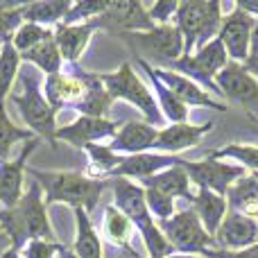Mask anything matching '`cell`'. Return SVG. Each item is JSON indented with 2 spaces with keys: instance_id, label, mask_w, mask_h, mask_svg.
<instances>
[{
  "instance_id": "6da1fadb",
  "label": "cell",
  "mask_w": 258,
  "mask_h": 258,
  "mask_svg": "<svg viewBox=\"0 0 258 258\" xmlns=\"http://www.w3.org/2000/svg\"><path fill=\"white\" fill-rule=\"evenodd\" d=\"M34 181L45 192V202H63L75 209H86V213L95 209L107 181L91 179L80 172H43V170H30Z\"/></svg>"
},
{
  "instance_id": "7a4b0ae2",
  "label": "cell",
  "mask_w": 258,
  "mask_h": 258,
  "mask_svg": "<svg viewBox=\"0 0 258 258\" xmlns=\"http://www.w3.org/2000/svg\"><path fill=\"white\" fill-rule=\"evenodd\" d=\"M177 27L183 36V54H192L195 45L204 48L220 34L222 27V7L215 0H186L179 3Z\"/></svg>"
},
{
  "instance_id": "3957f363",
  "label": "cell",
  "mask_w": 258,
  "mask_h": 258,
  "mask_svg": "<svg viewBox=\"0 0 258 258\" xmlns=\"http://www.w3.org/2000/svg\"><path fill=\"white\" fill-rule=\"evenodd\" d=\"M102 80L104 89L107 93L113 98H120V100H127L132 102L134 107H138L143 113H145L147 122L152 127L159 125L161 122V111H159V104L154 102V95L152 91L138 80V75L134 73L132 63H122L116 73H109V75H100Z\"/></svg>"
},
{
  "instance_id": "277c9868",
  "label": "cell",
  "mask_w": 258,
  "mask_h": 258,
  "mask_svg": "<svg viewBox=\"0 0 258 258\" xmlns=\"http://www.w3.org/2000/svg\"><path fill=\"white\" fill-rule=\"evenodd\" d=\"M23 95H12V102L18 107L25 125L30 127V132H36L45 138H52L57 134V120L54 113L57 109L45 100V95L39 89V80L34 75H23Z\"/></svg>"
},
{
  "instance_id": "5b68a950",
  "label": "cell",
  "mask_w": 258,
  "mask_h": 258,
  "mask_svg": "<svg viewBox=\"0 0 258 258\" xmlns=\"http://www.w3.org/2000/svg\"><path fill=\"white\" fill-rule=\"evenodd\" d=\"M127 41L145 52V57L136 54L141 59H154L161 63V68H168L172 61L183 57V36L177 25H156L150 32H134V34H125Z\"/></svg>"
},
{
  "instance_id": "8992f818",
  "label": "cell",
  "mask_w": 258,
  "mask_h": 258,
  "mask_svg": "<svg viewBox=\"0 0 258 258\" xmlns=\"http://www.w3.org/2000/svg\"><path fill=\"white\" fill-rule=\"evenodd\" d=\"M159 229L168 238L172 249L183 251V254H206L209 251L206 247L215 242V238L204 229L195 211L174 213L170 220L159 222Z\"/></svg>"
},
{
  "instance_id": "52a82bcc",
  "label": "cell",
  "mask_w": 258,
  "mask_h": 258,
  "mask_svg": "<svg viewBox=\"0 0 258 258\" xmlns=\"http://www.w3.org/2000/svg\"><path fill=\"white\" fill-rule=\"evenodd\" d=\"M215 84L220 86L222 95L258 118V80L242 63H227V68L215 75Z\"/></svg>"
},
{
  "instance_id": "ba28073f",
  "label": "cell",
  "mask_w": 258,
  "mask_h": 258,
  "mask_svg": "<svg viewBox=\"0 0 258 258\" xmlns=\"http://www.w3.org/2000/svg\"><path fill=\"white\" fill-rule=\"evenodd\" d=\"M181 168L188 172L190 181H195L200 188H209V190L218 192L222 197L236 183V179L245 177V168L242 165L222 163L218 159H206V161H200V163H190V161L181 159Z\"/></svg>"
},
{
  "instance_id": "9c48e42d",
  "label": "cell",
  "mask_w": 258,
  "mask_h": 258,
  "mask_svg": "<svg viewBox=\"0 0 258 258\" xmlns=\"http://www.w3.org/2000/svg\"><path fill=\"white\" fill-rule=\"evenodd\" d=\"M254 25H256V16L247 14L245 9H240L238 5L233 7V12L222 21L218 39L224 43L227 54L231 57V61H236V63L247 61V57H249V48H251Z\"/></svg>"
},
{
  "instance_id": "30bf717a",
  "label": "cell",
  "mask_w": 258,
  "mask_h": 258,
  "mask_svg": "<svg viewBox=\"0 0 258 258\" xmlns=\"http://www.w3.org/2000/svg\"><path fill=\"white\" fill-rule=\"evenodd\" d=\"M95 23L104 27H116V30H125V32H150L154 30V21L150 18L147 7H143L141 3L134 0H116L109 3L104 14L100 18H95Z\"/></svg>"
},
{
  "instance_id": "8fae6325",
  "label": "cell",
  "mask_w": 258,
  "mask_h": 258,
  "mask_svg": "<svg viewBox=\"0 0 258 258\" xmlns=\"http://www.w3.org/2000/svg\"><path fill=\"white\" fill-rule=\"evenodd\" d=\"M111 188H113V197H116V209H120L132 220V224H136L141 229V236L156 227L154 218H152L150 209H147L145 188L134 186L127 179H113Z\"/></svg>"
},
{
  "instance_id": "7c38bea8",
  "label": "cell",
  "mask_w": 258,
  "mask_h": 258,
  "mask_svg": "<svg viewBox=\"0 0 258 258\" xmlns=\"http://www.w3.org/2000/svg\"><path fill=\"white\" fill-rule=\"evenodd\" d=\"M181 163V159L177 156H170V154H134V156H122L118 168H113L107 177H113V179H127V177H134V179H145L154 177V174L163 172L168 168H174V165Z\"/></svg>"
},
{
  "instance_id": "4fadbf2b",
  "label": "cell",
  "mask_w": 258,
  "mask_h": 258,
  "mask_svg": "<svg viewBox=\"0 0 258 258\" xmlns=\"http://www.w3.org/2000/svg\"><path fill=\"white\" fill-rule=\"evenodd\" d=\"M215 242L222 249H247L258 245V220L240 213H229L215 233Z\"/></svg>"
},
{
  "instance_id": "5bb4252c",
  "label": "cell",
  "mask_w": 258,
  "mask_h": 258,
  "mask_svg": "<svg viewBox=\"0 0 258 258\" xmlns=\"http://www.w3.org/2000/svg\"><path fill=\"white\" fill-rule=\"evenodd\" d=\"M116 134H118L116 122L104 120V118L82 116V118H77L73 125L59 127L57 134H54V141H66V143H71V145L86 147V145H93L95 141L116 136Z\"/></svg>"
},
{
  "instance_id": "9a60e30c",
  "label": "cell",
  "mask_w": 258,
  "mask_h": 258,
  "mask_svg": "<svg viewBox=\"0 0 258 258\" xmlns=\"http://www.w3.org/2000/svg\"><path fill=\"white\" fill-rule=\"evenodd\" d=\"M156 77L172 91V95L183 104H195V107H211V109H218V111H227V104L218 102L213 100L200 84H195L192 80L188 77L179 75V73H172L170 68H154Z\"/></svg>"
},
{
  "instance_id": "2e32d148",
  "label": "cell",
  "mask_w": 258,
  "mask_h": 258,
  "mask_svg": "<svg viewBox=\"0 0 258 258\" xmlns=\"http://www.w3.org/2000/svg\"><path fill=\"white\" fill-rule=\"evenodd\" d=\"M89 93V84H86L84 73H75V75H48L45 82V100L52 104L54 109L63 107V104H80Z\"/></svg>"
},
{
  "instance_id": "e0dca14e",
  "label": "cell",
  "mask_w": 258,
  "mask_h": 258,
  "mask_svg": "<svg viewBox=\"0 0 258 258\" xmlns=\"http://www.w3.org/2000/svg\"><path fill=\"white\" fill-rule=\"evenodd\" d=\"M36 138L27 141L23 147L21 156L9 163H0V202L5 209H16L18 202L23 200V170H25V159L30 152H34Z\"/></svg>"
},
{
  "instance_id": "ac0fdd59",
  "label": "cell",
  "mask_w": 258,
  "mask_h": 258,
  "mask_svg": "<svg viewBox=\"0 0 258 258\" xmlns=\"http://www.w3.org/2000/svg\"><path fill=\"white\" fill-rule=\"evenodd\" d=\"M156 136H159V129L152 127L150 122H138L132 120L127 125H122L118 129V134L111 141V152H127L129 156L134 154H145L150 147H154Z\"/></svg>"
},
{
  "instance_id": "d6986e66",
  "label": "cell",
  "mask_w": 258,
  "mask_h": 258,
  "mask_svg": "<svg viewBox=\"0 0 258 258\" xmlns=\"http://www.w3.org/2000/svg\"><path fill=\"white\" fill-rule=\"evenodd\" d=\"M211 127H213V122H206V125H188V122L170 125V127H165V129L159 132L154 147L161 152V154L174 156L177 152H183L190 145L200 143V138L204 136Z\"/></svg>"
},
{
  "instance_id": "ffe728a7",
  "label": "cell",
  "mask_w": 258,
  "mask_h": 258,
  "mask_svg": "<svg viewBox=\"0 0 258 258\" xmlns=\"http://www.w3.org/2000/svg\"><path fill=\"white\" fill-rule=\"evenodd\" d=\"M95 27H98L95 21L84 23V25H59L54 32V41H57V48L61 52V59L77 61L82 50L89 43L91 34L95 32Z\"/></svg>"
},
{
  "instance_id": "44dd1931",
  "label": "cell",
  "mask_w": 258,
  "mask_h": 258,
  "mask_svg": "<svg viewBox=\"0 0 258 258\" xmlns=\"http://www.w3.org/2000/svg\"><path fill=\"white\" fill-rule=\"evenodd\" d=\"M190 177L188 172L181 168V163L174 165V168H168L163 172L154 174V177L145 179L143 181V188H154V190L163 192L168 197H186V200H192L195 202V195L190 192Z\"/></svg>"
},
{
  "instance_id": "7402d4cb",
  "label": "cell",
  "mask_w": 258,
  "mask_h": 258,
  "mask_svg": "<svg viewBox=\"0 0 258 258\" xmlns=\"http://www.w3.org/2000/svg\"><path fill=\"white\" fill-rule=\"evenodd\" d=\"M227 206H229L227 200L222 195H218V192L209 190V188H200V192L195 197V213L200 218V222L204 224V229L213 238L218 233L220 224L227 218Z\"/></svg>"
},
{
  "instance_id": "603a6c76",
  "label": "cell",
  "mask_w": 258,
  "mask_h": 258,
  "mask_svg": "<svg viewBox=\"0 0 258 258\" xmlns=\"http://www.w3.org/2000/svg\"><path fill=\"white\" fill-rule=\"evenodd\" d=\"M227 204L231 206L233 213L247 215L254 220L258 218V179L254 174H245L229 188Z\"/></svg>"
},
{
  "instance_id": "cb8c5ba5",
  "label": "cell",
  "mask_w": 258,
  "mask_h": 258,
  "mask_svg": "<svg viewBox=\"0 0 258 258\" xmlns=\"http://www.w3.org/2000/svg\"><path fill=\"white\" fill-rule=\"evenodd\" d=\"M136 63L147 73V77H150L152 89H154L156 98H159L161 109H163L165 118H168V120H172V125H181V122H186V118H188V109H186V104L179 102V100L172 95V91H170L168 86H165L163 82H161L159 77H156L154 66H150V63H147L145 59H141V57H136Z\"/></svg>"
},
{
  "instance_id": "d4e9b609",
  "label": "cell",
  "mask_w": 258,
  "mask_h": 258,
  "mask_svg": "<svg viewBox=\"0 0 258 258\" xmlns=\"http://www.w3.org/2000/svg\"><path fill=\"white\" fill-rule=\"evenodd\" d=\"M73 5L68 0H43V3L23 5V18L34 25H50V23L63 21Z\"/></svg>"
},
{
  "instance_id": "484cf974",
  "label": "cell",
  "mask_w": 258,
  "mask_h": 258,
  "mask_svg": "<svg viewBox=\"0 0 258 258\" xmlns=\"http://www.w3.org/2000/svg\"><path fill=\"white\" fill-rule=\"evenodd\" d=\"M84 77H86V84H89V93H86V98L77 104V109L89 118H102L104 113L109 111V107H111V95L107 93L100 75L84 73Z\"/></svg>"
},
{
  "instance_id": "4316f807",
  "label": "cell",
  "mask_w": 258,
  "mask_h": 258,
  "mask_svg": "<svg viewBox=\"0 0 258 258\" xmlns=\"http://www.w3.org/2000/svg\"><path fill=\"white\" fill-rule=\"evenodd\" d=\"M77 215V238H75V254L77 258H102V245L89 220L86 209H75Z\"/></svg>"
},
{
  "instance_id": "83f0119b",
  "label": "cell",
  "mask_w": 258,
  "mask_h": 258,
  "mask_svg": "<svg viewBox=\"0 0 258 258\" xmlns=\"http://www.w3.org/2000/svg\"><path fill=\"white\" fill-rule=\"evenodd\" d=\"M21 59H25V61H34L36 66H39L41 71H45L48 75H57L59 68H61V52H59V48H57L54 36L41 41V43L34 45L32 50L23 52Z\"/></svg>"
},
{
  "instance_id": "f1b7e54d",
  "label": "cell",
  "mask_w": 258,
  "mask_h": 258,
  "mask_svg": "<svg viewBox=\"0 0 258 258\" xmlns=\"http://www.w3.org/2000/svg\"><path fill=\"white\" fill-rule=\"evenodd\" d=\"M195 57V61L200 63V68L206 73V75H211L215 80V75H218L220 71H224L229 63V54H227V48H224V43L220 39H213L211 43H206L204 48H200V52L192 54Z\"/></svg>"
},
{
  "instance_id": "f546056e",
  "label": "cell",
  "mask_w": 258,
  "mask_h": 258,
  "mask_svg": "<svg viewBox=\"0 0 258 258\" xmlns=\"http://www.w3.org/2000/svg\"><path fill=\"white\" fill-rule=\"evenodd\" d=\"M18 63H21V52L14 48L12 39L5 41L3 50H0V102H5V98L12 91V84L18 73Z\"/></svg>"
},
{
  "instance_id": "4dcf8cb0",
  "label": "cell",
  "mask_w": 258,
  "mask_h": 258,
  "mask_svg": "<svg viewBox=\"0 0 258 258\" xmlns=\"http://www.w3.org/2000/svg\"><path fill=\"white\" fill-rule=\"evenodd\" d=\"M104 224H107V236L111 238V242L125 247L129 245L132 238V220L122 213L120 209H116V204L104 209Z\"/></svg>"
},
{
  "instance_id": "1f68e13d",
  "label": "cell",
  "mask_w": 258,
  "mask_h": 258,
  "mask_svg": "<svg viewBox=\"0 0 258 258\" xmlns=\"http://www.w3.org/2000/svg\"><path fill=\"white\" fill-rule=\"evenodd\" d=\"M25 138H32V132L14 125L7 116L5 102H0V159H7L9 150H12L18 141H25ZM32 141H34V138H32Z\"/></svg>"
},
{
  "instance_id": "d6a6232c",
  "label": "cell",
  "mask_w": 258,
  "mask_h": 258,
  "mask_svg": "<svg viewBox=\"0 0 258 258\" xmlns=\"http://www.w3.org/2000/svg\"><path fill=\"white\" fill-rule=\"evenodd\" d=\"M211 159H218V161L233 159V161H238L242 168L251 170V172H258V147H254V145H240V143L227 145V147H222V150H215L213 154H211Z\"/></svg>"
},
{
  "instance_id": "836d02e7",
  "label": "cell",
  "mask_w": 258,
  "mask_h": 258,
  "mask_svg": "<svg viewBox=\"0 0 258 258\" xmlns=\"http://www.w3.org/2000/svg\"><path fill=\"white\" fill-rule=\"evenodd\" d=\"M50 36H52V32L45 30V27L34 25V23H23L21 30L16 32V36H14L12 43H14V48L23 54V52H27V50H32L34 45H39L41 41L50 39Z\"/></svg>"
},
{
  "instance_id": "e575fe53",
  "label": "cell",
  "mask_w": 258,
  "mask_h": 258,
  "mask_svg": "<svg viewBox=\"0 0 258 258\" xmlns=\"http://www.w3.org/2000/svg\"><path fill=\"white\" fill-rule=\"evenodd\" d=\"M145 202H147V209H150L152 215L159 218V222L163 220H170L174 215V200L163 192L154 190V188H145Z\"/></svg>"
},
{
  "instance_id": "d590c367",
  "label": "cell",
  "mask_w": 258,
  "mask_h": 258,
  "mask_svg": "<svg viewBox=\"0 0 258 258\" xmlns=\"http://www.w3.org/2000/svg\"><path fill=\"white\" fill-rule=\"evenodd\" d=\"M109 3H98V0H82V3H77L75 7H71V12L66 14V18H63V23L66 25H73L75 21H82V18H100L104 14V9H107Z\"/></svg>"
},
{
  "instance_id": "8d00e7d4",
  "label": "cell",
  "mask_w": 258,
  "mask_h": 258,
  "mask_svg": "<svg viewBox=\"0 0 258 258\" xmlns=\"http://www.w3.org/2000/svg\"><path fill=\"white\" fill-rule=\"evenodd\" d=\"M86 150H89L91 159H93V165L98 170H102L104 177H107L113 168H118V163H120V156H118L116 152H111L109 145L107 147L104 145H86Z\"/></svg>"
},
{
  "instance_id": "74e56055",
  "label": "cell",
  "mask_w": 258,
  "mask_h": 258,
  "mask_svg": "<svg viewBox=\"0 0 258 258\" xmlns=\"http://www.w3.org/2000/svg\"><path fill=\"white\" fill-rule=\"evenodd\" d=\"M23 25V5L9 9H0V41H9L14 30H21Z\"/></svg>"
},
{
  "instance_id": "f35d334b",
  "label": "cell",
  "mask_w": 258,
  "mask_h": 258,
  "mask_svg": "<svg viewBox=\"0 0 258 258\" xmlns=\"http://www.w3.org/2000/svg\"><path fill=\"white\" fill-rule=\"evenodd\" d=\"M177 9H179V3L174 0H159L156 5H152L147 12H150V18L152 21H159L161 25H168V21L172 16H177Z\"/></svg>"
},
{
  "instance_id": "ab89813d",
  "label": "cell",
  "mask_w": 258,
  "mask_h": 258,
  "mask_svg": "<svg viewBox=\"0 0 258 258\" xmlns=\"http://www.w3.org/2000/svg\"><path fill=\"white\" fill-rule=\"evenodd\" d=\"M59 251V245H52L48 240H30L23 249V258H54Z\"/></svg>"
},
{
  "instance_id": "60d3db41",
  "label": "cell",
  "mask_w": 258,
  "mask_h": 258,
  "mask_svg": "<svg viewBox=\"0 0 258 258\" xmlns=\"http://www.w3.org/2000/svg\"><path fill=\"white\" fill-rule=\"evenodd\" d=\"M206 258H258V245L254 247H247V249L240 251H222V249H213V251H206Z\"/></svg>"
},
{
  "instance_id": "b9f144b4",
  "label": "cell",
  "mask_w": 258,
  "mask_h": 258,
  "mask_svg": "<svg viewBox=\"0 0 258 258\" xmlns=\"http://www.w3.org/2000/svg\"><path fill=\"white\" fill-rule=\"evenodd\" d=\"M245 68L258 80V18L254 25V34H251V48H249V57L245 61Z\"/></svg>"
},
{
  "instance_id": "7bdbcfd3",
  "label": "cell",
  "mask_w": 258,
  "mask_h": 258,
  "mask_svg": "<svg viewBox=\"0 0 258 258\" xmlns=\"http://www.w3.org/2000/svg\"><path fill=\"white\" fill-rule=\"evenodd\" d=\"M120 258H141V254H136V249H134L132 245H125V247H122Z\"/></svg>"
},
{
  "instance_id": "ee69618b",
  "label": "cell",
  "mask_w": 258,
  "mask_h": 258,
  "mask_svg": "<svg viewBox=\"0 0 258 258\" xmlns=\"http://www.w3.org/2000/svg\"><path fill=\"white\" fill-rule=\"evenodd\" d=\"M0 258H21V254H18L16 247H7V249L0 254Z\"/></svg>"
},
{
  "instance_id": "f6af8a7d",
  "label": "cell",
  "mask_w": 258,
  "mask_h": 258,
  "mask_svg": "<svg viewBox=\"0 0 258 258\" xmlns=\"http://www.w3.org/2000/svg\"><path fill=\"white\" fill-rule=\"evenodd\" d=\"M168 258H202V256H195V254H172Z\"/></svg>"
},
{
  "instance_id": "bcb514c9",
  "label": "cell",
  "mask_w": 258,
  "mask_h": 258,
  "mask_svg": "<svg viewBox=\"0 0 258 258\" xmlns=\"http://www.w3.org/2000/svg\"><path fill=\"white\" fill-rule=\"evenodd\" d=\"M254 177H256V179H258V172H254Z\"/></svg>"
},
{
  "instance_id": "7dc6e473",
  "label": "cell",
  "mask_w": 258,
  "mask_h": 258,
  "mask_svg": "<svg viewBox=\"0 0 258 258\" xmlns=\"http://www.w3.org/2000/svg\"><path fill=\"white\" fill-rule=\"evenodd\" d=\"M63 258H73V256H63Z\"/></svg>"
}]
</instances>
